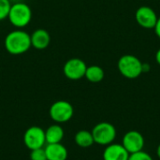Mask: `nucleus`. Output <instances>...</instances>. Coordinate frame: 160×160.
Masks as SVG:
<instances>
[{"label": "nucleus", "instance_id": "nucleus-1", "mask_svg": "<svg viewBox=\"0 0 160 160\" xmlns=\"http://www.w3.org/2000/svg\"><path fill=\"white\" fill-rule=\"evenodd\" d=\"M4 46L6 51L12 55L22 54L32 47L30 35L22 29L11 31L6 36Z\"/></svg>", "mask_w": 160, "mask_h": 160}, {"label": "nucleus", "instance_id": "nucleus-2", "mask_svg": "<svg viewBox=\"0 0 160 160\" xmlns=\"http://www.w3.org/2000/svg\"><path fill=\"white\" fill-rule=\"evenodd\" d=\"M8 21L16 28L22 29L27 26L32 20L31 8L23 2H17L11 5L8 12Z\"/></svg>", "mask_w": 160, "mask_h": 160}, {"label": "nucleus", "instance_id": "nucleus-3", "mask_svg": "<svg viewBox=\"0 0 160 160\" xmlns=\"http://www.w3.org/2000/svg\"><path fill=\"white\" fill-rule=\"evenodd\" d=\"M118 69L124 77L128 79H136L142 73V63L138 57L131 54H126L119 59Z\"/></svg>", "mask_w": 160, "mask_h": 160}, {"label": "nucleus", "instance_id": "nucleus-4", "mask_svg": "<svg viewBox=\"0 0 160 160\" xmlns=\"http://www.w3.org/2000/svg\"><path fill=\"white\" fill-rule=\"evenodd\" d=\"M92 135L94 138V142L101 144L108 145L113 142L116 137V129L115 128L107 122L98 124L92 130Z\"/></svg>", "mask_w": 160, "mask_h": 160}, {"label": "nucleus", "instance_id": "nucleus-5", "mask_svg": "<svg viewBox=\"0 0 160 160\" xmlns=\"http://www.w3.org/2000/svg\"><path fill=\"white\" fill-rule=\"evenodd\" d=\"M73 107L66 100H58L54 102L49 111L51 118L57 123H65L71 119L73 116Z\"/></svg>", "mask_w": 160, "mask_h": 160}, {"label": "nucleus", "instance_id": "nucleus-6", "mask_svg": "<svg viewBox=\"0 0 160 160\" xmlns=\"http://www.w3.org/2000/svg\"><path fill=\"white\" fill-rule=\"evenodd\" d=\"M87 66L85 62L80 58H71L68 60L63 68L64 75L72 81H77L84 77Z\"/></svg>", "mask_w": 160, "mask_h": 160}, {"label": "nucleus", "instance_id": "nucleus-7", "mask_svg": "<svg viewBox=\"0 0 160 160\" xmlns=\"http://www.w3.org/2000/svg\"><path fill=\"white\" fill-rule=\"evenodd\" d=\"M23 142L25 146L30 150L42 148L46 142L45 131L39 127H31L25 131Z\"/></svg>", "mask_w": 160, "mask_h": 160}, {"label": "nucleus", "instance_id": "nucleus-8", "mask_svg": "<svg viewBox=\"0 0 160 160\" xmlns=\"http://www.w3.org/2000/svg\"><path fill=\"white\" fill-rule=\"evenodd\" d=\"M135 18L137 22L143 28L151 29L155 28L157 22H158V16L155 10L146 6H142L139 8L136 11Z\"/></svg>", "mask_w": 160, "mask_h": 160}, {"label": "nucleus", "instance_id": "nucleus-9", "mask_svg": "<svg viewBox=\"0 0 160 160\" xmlns=\"http://www.w3.org/2000/svg\"><path fill=\"white\" fill-rule=\"evenodd\" d=\"M144 139L138 131H128L123 139V146L129 154H134L142 150Z\"/></svg>", "mask_w": 160, "mask_h": 160}, {"label": "nucleus", "instance_id": "nucleus-10", "mask_svg": "<svg viewBox=\"0 0 160 160\" xmlns=\"http://www.w3.org/2000/svg\"><path fill=\"white\" fill-rule=\"evenodd\" d=\"M30 38H31V46L37 50L46 49L51 42V36L49 32L42 28L36 29L30 35Z\"/></svg>", "mask_w": 160, "mask_h": 160}, {"label": "nucleus", "instance_id": "nucleus-11", "mask_svg": "<svg viewBox=\"0 0 160 160\" xmlns=\"http://www.w3.org/2000/svg\"><path fill=\"white\" fill-rule=\"evenodd\" d=\"M129 153L121 144H111L103 153L104 160H128Z\"/></svg>", "mask_w": 160, "mask_h": 160}, {"label": "nucleus", "instance_id": "nucleus-12", "mask_svg": "<svg viewBox=\"0 0 160 160\" xmlns=\"http://www.w3.org/2000/svg\"><path fill=\"white\" fill-rule=\"evenodd\" d=\"M44 149L47 160H67L68 158V150L61 143H49Z\"/></svg>", "mask_w": 160, "mask_h": 160}, {"label": "nucleus", "instance_id": "nucleus-13", "mask_svg": "<svg viewBox=\"0 0 160 160\" xmlns=\"http://www.w3.org/2000/svg\"><path fill=\"white\" fill-rule=\"evenodd\" d=\"M64 138V130L59 125H52L45 131L46 143H60Z\"/></svg>", "mask_w": 160, "mask_h": 160}, {"label": "nucleus", "instance_id": "nucleus-14", "mask_svg": "<svg viewBox=\"0 0 160 160\" xmlns=\"http://www.w3.org/2000/svg\"><path fill=\"white\" fill-rule=\"evenodd\" d=\"M84 77L91 82H99L104 78V70L99 66L87 67Z\"/></svg>", "mask_w": 160, "mask_h": 160}, {"label": "nucleus", "instance_id": "nucleus-15", "mask_svg": "<svg viewBox=\"0 0 160 160\" xmlns=\"http://www.w3.org/2000/svg\"><path fill=\"white\" fill-rule=\"evenodd\" d=\"M75 142L80 147H82V148L90 147L95 142L92 132H89L87 130L79 131L75 135Z\"/></svg>", "mask_w": 160, "mask_h": 160}, {"label": "nucleus", "instance_id": "nucleus-16", "mask_svg": "<svg viewBox=\"0 0 160 160\" xmlns=\"http://www.w3.org/2000/svg\"><path fill=\"white\" fill-rule=\"evenodd\" d=\"M10 7L11 4L9 0H0V21L8 18Z\"/></svg>", "mask_w": 160, "mask_h": 160}, {"label": "nucleus", "instance_id": "nucleus-17", "mask_svg": "<svg viewBox=\"0 0 160 160\" xmlns=\"http://www.w3.org/2000/svg\"><path fill=\"white\" fill-rule=\"evenodd\" d=\"M30 158H31V160H47L45 149L42 147V148L31 150Z\"/></svg>", "mask_w": 160, "mask_h": 160}, {"label": "nucleus", "instance_id": "nucleus-18", "mask_svg": "<svg viewBox=\"0 0 160 160\" xmlns=\"http://www.w3.org/2000/svg\"><path fill=\"white\" fill-rule=\"evenodd\" d=\"M128 160H153L151 156L145 152H142V151H140V152H137V153H134V154H131L129 155V158Z\"/></svg>", "mask_w": 160, "mask_h": 160}, {"label": "nucleus", "instance_id": "nucleus-19", "mask_svg": "<svg viewBox=\"0 0 160 160\" xmlns=\"http://www.w3.org/2000/svg\"><path fill=\"white\" fill-rule=\"evenodd\" d=\"M155 31H156L157 36L160 38V17L158 19L157 24H156V26H155Z\"/></svg>", "mask_w": 160, "mask_h": 160}, {"label": "nucleus", "instance_id": "nucleus-20", "mask_svg": "<svg viewBox=\"0 0 160 160\" xmlns=\"http://www.w3.org/2000/svg\"><path fill=\"white\" fill-rule=\"evenodd\" d=\"M150 70L149 64H142V72H148Z\"/></svg>", "mask_w": 160, "mask_h": 160}, {"label": "nucleus", "instance_id": "nucleus-21", "mask_svg": "<svg viewBox=\"0 0 160 160\" xmlns=\"http://www.w3.org/2000/svg\"><path fill=\"white\" fill-rule=\"evenodd\" d=\"M156 60H157V62L160 65V49L157 52V54H156Z\"/></svg>", "mask_w": 160, "mask_h": 160}, {"label": "nucleus", "instance_id": "nucleus-22", "mask_svg": "<svg viewBox=\"0 0 160 160\" xmlns=\"http://www.w3.org/2000/svg\"><path fill=\"white\" fill-rule=\"evenodd\" d=\"M157 153H158V158H160V144L158 145V151H157Z\"/></svg>", "mask_w": 160, "mask_h": 160}]
</instances>
